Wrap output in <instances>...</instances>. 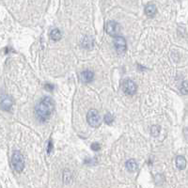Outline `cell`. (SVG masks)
Returning a JSON list of instances; mask_svg holds the SVG:
<instances>
[{"instance_id":"1","label":"cell","mask_w":188,"mask_h":188,"mask_svg":"<svg viewBox=\"0 0 188 188\" xmlns=\"http://www.w3.org/2000/svg\"><path fill=\"white\" fill-rule=\"evenodd\" d=\"M55 110V103L51 97H43L35 106V115L39 121L45 122L50 119Z\"/></svg>"},{"instance_id":"2","label":"cell","mask_w":188,"mask_h":188,"mask_svg":"<svg viewBox=\"0 0 188 188\" xmlns=\"http://www.w3.org/2000/svg\"><path fill=\"white\" fill-rule=\"evenodd\" d=\"M11 166L16 172H22L25 167V158L20 152H14L11 157Z\"/></svg>"},{"instance_id":"3","label":"cell","mask_w":188,"mask_h":188,"mask_svg":"<svg viewBox=\"0 0 188 188\" xmlns=\"http://www.w3.org/2000/svg\"><path fill=\"white\" fill-rule=\"evenodd\" d=\"M87 121L93 128H98L101 124V117L96 109H90L87 114Z\"/></svg>"},{"instance_id":"4","label":"cell","mask_w":188,"mask_h":188,"mask_svg":"<svg viewBox=\"0 0 188 188\" xmlns=\"http://www.w3.org/2000/svg\"><path fill=\"white\" fill-rule=\"evenodd\" d=\"M121 88L126 95H130V96L135 95L137 92V89L136 83L131 79H124L122 81Z\"/></svg>"},{"instance_id":"5","label":"cell","mask_w":188,"mask_h":188,"mask_svg":"<svg viewBox=\"0 0 188 188\" xmlns=\"http://www.w3.org/2000/svg\"><path fill=\"white\" fill-rule=\"evenodd\" d=\"M105 31L109 36L116 38V37H118V35L121 31V26L119 23H117L115 21H109V22H107V24L105 26Z\"/></svg>"},{"instance_id":"6","label":"cell","mask_w":188,"mask_h":188,"mask_svg":"<svg viewBox=\"0 0 188 188\" xmlns=\"http://www.w3.org/2000/svg\"><path fill=\"white\" fill-rule=\"evenodd\" d=\"M114 45L116 48V51L118 54L122 55L126 52L127 49V43L126 40L124 39L123 37L121 36H118L115 38V41H114Z\"/></svg>"},{"instance_id":"7","label":"cell","mask_w":188,"mask_h":188,"mask_svg":"<svg viewBox=\"0 0 188 188\" xmlns=\"http://www.w3.org/2000/svg\"><path fill=\"white\" fill-rule=\"evenodd\" d=\"M93 78H94V73L89 70H86L80 73V79L83 83H90L92 82Z\"/></svg>"},{"instance_id":"8","label":"cell","mask_w":188,"mask_h":188,"mask_svg":"<svg viewBox=\"0 0 188 188\" xmlns=\"http://www.w3.org/2000/svg\"><path fill=\"white\" fill-rule=\"evenodd\" d=\"M13 104V101L10 96H4L0 103V106L4 111H10Z\"/></svg>"},{"instance_id":"9","label":"cell","mask_w":188,"mask_h":188,"mask_svg":"<svg viewBox=\"0 0 188 188\" xmlns=\"http://www.w3.org/2000/svg\"><path fill=\"white\" fill-rule=\"evenodd\" d=\"M125 166H126L127 170L130 171V172H135V171H137V167H138L137 163V161H136L135 159H130V160H128V161L126 162Z\"/></svg>"},{"instance_id":"10","label":"cell","mask_w":188,"mask_h":188,"mask_svg":"<svg viewBox=\"0 0 188 188\" xmlns=\"http://www.w3.org/2000/svg\"><path fill=\"white\" fill-rule=\"evenodd\" d=\"M145 13L147 16L149 17H153L155 16V14L157 13V9L155 7V5L153 4H149L146 6L145 8Z\"/></svg>"},{"instance_id":"11","label":"cell","mask_w":188,"mask_h":188,"mask_svg":"<svg viewBox=\"0 0 188 188\" xmlns=\"http://www.w3.org/2000/svg\"><path fill=\"white\" fill-rule=\"evenodd\" d=\"M81 46L86 49H90L93 47V39L89 36H86L81 42Z\"/></svg>"},{"instance_id":"12","label":"cell","mask_w":188,"mask_h":188,"mask_svg":"<svg viewBox=\"0 0 188 188\" xmlns=\"http://www.w3.org/2000/svg\"><path fill=\"white\" fill-rule=\"evenodd\" d=\"M61 37H62V34H61V32H60V30L59 28H54V29L51 30V32H50L51 40L58 42V41H59L61 39Z\"/></svg>"},{"instance_id":"13","label":"cell","mask_w":188,"mask_h":188,"mask_svg":"<svg viewBox=\"0 0 188 188\" xmlns=\"http://www.w3.org/2000/svg\"><path fill=\"white\" fill-rule=\"evenodd\" d=\"M176 166L181 169V170H182V169L185 168L186 166V160L185 158L182 156V155H179L176 157Z\"/></svg>"},{"instance_id":"14","label":"cell","mask_w":188,"mask_h":188,"mask_svg":"<svg viewBox=\"0 0 188 188\" xmlns=\"http://www.w3.org/2000/svg\"><path fill=\"white\" fill-rule=\"evenodd\" d=\"M160 130H161L160 126H158V125H153V126L152 127V129H150V134H152L153 137H157L159 136V134H160Z\"/></svg>"},{"instance_id":"15","label":"cell","mask_w":188,"mask_h":188,"mask_svg":"<svg viewBox=\"0 0 188 188\" xmlns=\"http://www.w3.org/2000/svg\"><path fill=\"white\" fill-rule=\"evenodd\" d=\"M104 122L106 123V124H111L113 121H114V116H113L111 113H106V114L104 115Z\"/></svg>"},{"instance_id":"16","label":"cell","mask_w":188,"mask_h":188,"mask_svg":"<svg viewBox=\"0 0 188 188\" xmlns=\"http://www.w3.org/2000/svg\"><path fill=\"white\" fill-rule=\"evenodd\" d=\"M180 91L182 94H188V82L183 81L180 86Z\"/></svg>"},{"instance_id":"17","label":"cell","mask_w":188,"mask_h":188,"mask_svg":"<svg viewBox=\"0 0 188 188\" xmlns=\"http://www.w3.org/2000/svg\"><path fill=\"white\" fill-rule=\"evenodd\" d=\"M91 149H92V150H94V152H98V150H100V149H101V146L99 143H92Z\"/></svg>"},{"instance_id":"18","label":"cell","mask_w":188,"mask_h":188,"mask_svg":"<svg viewBox=\"0 0 188 188\" xmlns=\"http://www.w3.org/2000/svg\"><path fill=\"white\" fill-rule=\"evenodd\" d=\"M44 88H45L46 90H48V91H53V90L55 89V86L52 85V84H45Z\"/></svg>"},{"instance_id":"19","label":"cell","mask_w":188,"mask_h":188,"mask_svg":"<svg viewBox=\"0 0 188 188\" xmlns=\"http://www.w3.org/2000/svg\"><path fill=\"white\" fill-rule=\"evenodd\" d=\"M52 149H53L52 139H49V141H48V145H47V153H51Z\"/></svg>"}]
</instances>
